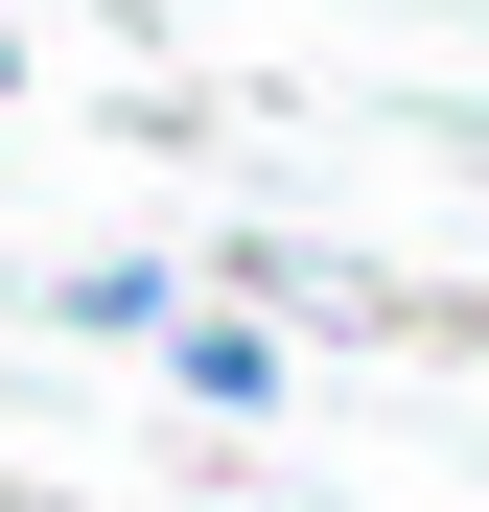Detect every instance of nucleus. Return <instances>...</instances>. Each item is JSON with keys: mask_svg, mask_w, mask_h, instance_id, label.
<instances>
[{"mask_svg": "<svg viewBox=\"0 0 489 512\" xmlns=\"http://www.w3.org/2000/svg\"><path fill=\"white\" fill-rule=\"evenodd\" d=\"M0 94H24V24H0Z\"/></svg>", "mask_w": 489, "mask_h": 512, "instance_id": "obj_2", "label": "nucleus"}, {"mask_svg": "<svg viewBox=\"0 0 489 512\" xmlns=\"http://www.w3.org/2000/svg\"><path fill=\"white\" fill-rule=\"evenodd\" d=\"M163 350H187V396H210V419H280V326H257V303H187Z\"/></svg>", "mask_w": 489, "mask_h": 512, "instance_id": "obj_1", "label": "nucleus"}]
</instances>
